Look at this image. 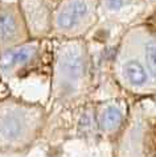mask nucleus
I'll return each instance as SVG.
<instances>
[{"instance_id":"nucleus-1","label":"nucleus","mask_w":156,"mask_h":157,"mask_svg":"<svg viewBox=\"0 0 156 157\" xmlns=\"http://www.w3.org/2000/svg\"><path fill=\"white\" fill-rule=\"evenodd\" d=\"M46 123L40 103L7 97L0 99V153H19L38 139Z\"/></svg>"},{"instance_id":"nucleus-2","label":"nucleus","mask_w":156,"mask_h":157,"mask_svg":"<svg viewBox=\"0 0 156 157\" xmlns=\"http://www.w3.org/2000/svg\"><path fill=\"white\" fill-rule=\"evenodd\" d=\"M90 54L85 41L64 40L56 48L52 70V95L61 102H73L88 93Z\"/></svg>"},{"instance_id":"nucleus-3","label":"nucleus","mask_w":156,"mask_h":157,"mask_svg":"<svg viewBox=\"0 0 156 157\" xmlns=\"http://www.w3.org/2000/svg\"><path fill=\"white\" fill-rule=\"evenodd\" d=\"M114 73L118 83L130 94L152 97L156 94V82L143 61L139 48L127 30L114 59Z\"/></svg>"},{"instance_id":"nucleus-4","label":"nucleus","mask_w":156,"mask_h":157,"mask_svg":"<svg viewBox=\"0 0 156 157\" xmlns=\"http://www.w3.org/2000/svg\"><path fill=\"white\" fill-rule=\"evenodd\" d=\"M99 0H60L52 16V34L80 40L99 20Z\"/></svg>"},{"instance_id":"nucleus-5","label":"nucleus","mask_w":156,"mask_h":157,"mask_svg":"<svg viewBox=\"0 0 156 157\" xmlns=\"http://www.w3.org/2000/svg\"><path fill=\"white\" fill-rule=\"evenodd\" d=\"M154 128L148 124V117L140 111L128 115L123 129L118 135L115 157H151L152 156Z\"/></svg>"},{"instance_id":"nucleus-6","label":"nucleus","mask_w":156,"mask_h":157,"mask_svg":"<svg viewBox=\"0 0 156 157\" xmlns=\"http://www.w3.org/2000/svg\"><path fill=\"white\" fill-rule=\"evenodd\" d=\"M42 40H29L19 46L0 52V77L11 79L27 73L38 62Z\"/></svg>"},{"instance_id":"nucleus-7","label":"nucleus","mask_w":156,"mask_h":157,"mask_svg":"<svg viewBox=\"0 0 156 157\" xmlns=\"http://www.w3.org/2000/svg\"><path fill=\"white\" fill-rule=\"evenodd\" d=\"M32 40L19 4L0 2V52Z\"/></svg>"},{"instance_id":"nucleus-8","label":"nucleus","mask_w":156,"mask_h":157,"mask_svg":"<svg viewBox=\"0 0 156 157\" xmlns=\"http://www.w3.org/2000/svg\"><path fill=\"white\" fill-rule=\"evenodd\" d=\"M60 0H17L29 36L42 40L52 32V16Z\"/></svg>"},{"instance_id":"nucleus-9","label":"nucleus","mask_w":156,"mask_h":157,"mask_svg":"<svg viewBox=\"0 0 156 157\" xmlns=\"http://www.w3.org/2000/svg\"><path fill=\"white\" fill-rule=\"evenodd\" d=\"M130 111L123 99H109L101 102L95 108V123L107 137H116L128 119Z\"/></svg>"},{"instance_id":"nucleus-10","label":"nucleus","mask_w":156,"mask_h":157,"mask_svg":"<svg viewBox=\"0 0 156 157\" xmlns=\"http://www.w3.org/2000/svg\"><path fill=\"white\" fill-rule=\"evenodd\" d=\"M139 48L140 56L147 69L156 82V34L146 24L135 25L128 30Z\"/></svg>"},{"instance_id":"nucleus-11","label":"nucleus","mask_w":156,"mask_h":157,"mask_svg":"<svg viewBox=\"0 0 156 157\" xmlns=\"http://www.w3.org/2000/svg\"><path fill=\"white\" fill-rule=\"evenodd\" d=\"M142 111L144 112V115L147 117L150 116H156V94L154 95V99L150 100L147 104H144V106L142 107Z\"/></svg>"},{"instance_id":"nucleus-12","label":"nucleus","mask_w":156,"mask_h":157,"mask_svg":"<svg viewBox=\"0 0 156 157\" xmlns=\"http://www.w3.org/2000/svg\"><path fill=\"white\" fill-rule=\"evenodd\" d=\"M144 24L156 34V8L152 11V13L148 16V19H147V21H146Z\"/></svg>"},{"instance_id":"nucleus-13","label":"nucleus","mask_w":156,"mask_h":157,"mask_svg":"<svg viewBox=\"0 0 156 157\" xmlns=\"http://www.w3.org/2000/svg\"><path fill=\"white\" fill-rule=\"evenodd\" d=\"M156 157V127H154V133H152V156Z\"/></svg>"}]
</instances>
